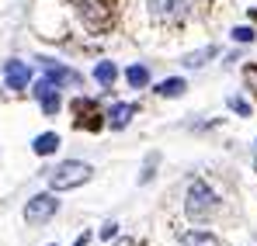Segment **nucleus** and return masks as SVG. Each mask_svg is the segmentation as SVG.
<instances>
[{
    "label": "nucleus",
    "mask_w": 257,
    "mask_h": 246,
    "mask_svg": "<svg viewBox=\"0 0 257 246\" xmlns=\"http://www.w3.org/2000/svg\"><path fill=\"white\" fill-rule=\"evenodd\" d=\"M118 246H136V243H118Z\"/></svg>",
    "instance_id": "4be33fe9"
},
{
    "label": "nucleus",
    "mask_w": 257,
    "mask_h": 246,
    "mask_svg": "<svg viewBox=\"0 0 257 246\" xmlns=\"http://www.w3.org/2000/svg\"><path fill=\"white\" fill-rule=\"evenodd\" d=\"M136 111H139L136 104H115L104 118H108V125H111V128H125V125L136 118Z\"/></svg>",
    "instance_id": "1a4fd4ad"
},
{
    "label": "nucleus",
    "mask_w": 257,
    "mask_h": 246,
    "mask_svg": "<svg viewBox=\"0 0 257 246\" xmlns=\"http://www.w3.org/2000/svg\"><path fill=\"white\" fill-rule=\"evenodd\" d=\"M233 39L236 42H254V28H233Z\"/></svg>",
    "instance_id": "a211bd4d"
},
{
    "label": "nucleus",
    "mask_w": 257,
    "mask_h": 246,
    "mask_svg": "<svg viewBox=\"0 0 257 246\" xmlns=\"http://www.w3.org/2000/svg\"><path fill=\"white\" fill-rule=\"evenodd\" d=\"M59 149V135L56 132H42L39 139H35V153L39 156H49V153H56Z\"/></svg>",
    "instance_id": "ddd939ff"
},
{
    "label": "nucleus",
    "mask_w": 257,
    "mask_h": 246,
    "mask_svg": "<svg viewBox=\"0 0 257 246\" xmlns=\"http://www.w3.org/2000/svg\"><path fill=\"white\" fill-rule=\"evenodd\" d=\"M247 83H254V87H257V66H247Z\"/></svg>",
    "instance_id": "aec40b11"
},
{
    "label": "nucleus",
    "mask_w": 257,
    "mask_h": 246,
    "mask_svg": "<svg viewBox=\"0 0 257 246\" xmlns=\"http://www.w3.org/2000/svg\"><path fill=\"white\" fill-rule=\"evenodd\" d=\"M90 166L80 163V160H66V163H59L56 170H49V187L52 191H73V187H80L90 180Z\"/></svg>",
    "instance_id": "f257e3e1"
},
{
    "label": "nucleus",
    "mask_w": 257,
    "mask_h": 246,
    "mask_svg": "<svg viewBox=\"0 0 257 246\" xmlns=\"http://www.w3.org/2000/svg\"><path fill=\"white\" fill-rule=\"evenodd\" d=\"M115 232H118V225H115V222H108V225H104V229H101V239H111V236H115Z\"/></svg>",
    "instance_id": "6ab92c4d"
},
{
    "label": "nucleus",
    "mask_w": 257,
    "mask_h": 246,
    "mask_svg": "<svg viewBox=\"0 0 257 246\" xmlns=\"http://www.w3.org/2000/svg\"><path fill=\"white\" fill-rule=\"evenodd\" d=\"M87 243H90V236H87V232H84V236H80V239H77V243H73V246H87Z\"/></svg>",
    "instance_id": "412c9836"
},
{
    "label": "nucleus",
    "mask_w": 257,
    "mask_h": 246,
    "mask_svg": "<svg viewBox=\"0 0 257 246\" xmlns=\"http://www.w3.org/2000/svg\"><path fill=\"white\" fill-rule=\"evenodd\" d=\"M215 52H219V49H215V45H205V49H198V52H188V56H184V59H181V63H184V66H188V70H198V66H205V63H209V59H212Z\"/></svg>",
    "instance_id": "9d476101"
},
{
    "label": "nucleus",
    "mask_w": 257,
    "mask_h": 246,
    "mask_svg": "<svg viewBox=\"0 0 257 246\" xmlns=\"http://www.w3.org/2000/svg\"><path fill=\"white\" fill-rule=\"evenodd\" d=\"M177 239H181V246H219L212 232H181Z\"/></svg>",
    "instance_id": "f8f14e48"
},
{
    "label": "nucleus",
    "mask_w": 257,
    "mask_h": 246,
    "mask_svg": "<svg viewBox=\"0 0 257 246\" xmlns=\"http://www.w3.org/2000/svg\"><path fill=\"white\" fill-rule=\"evenodd\" d=\"M215 208H219V198H215V191L205 184V180H195L191 187H188V201H184V211L191 215V218H209Z\"/></svg>",
    "instance_id": "f03ea898"
},
{
    "label": "nucleus",
    "mask_w": 257,
    "mask_h": 246,
    "mask_svg": "<svg viewBox=\"0 0 257 246\" xmlns=\"http://www.w3.org/2000/svg\"><path fill=\"white\" fill-rule=\"evenodd\" d=\"M73 111H77V128H87V132H97V128H101V118H104V115H101V111H97V104H94V101H84V97H80V101H77V104H73Z\"/></svg>",
    "instance_id": "0eeeda50"
},
{
    "label": "nucleus",
    "mask_w": 257,
    "mask_h": 246,
    "mask_svg": "<svg viewBox=\"0 0 257 246\" xmlns=\"http://www.w3.org/2000/svg\"><path fill=\"white\" fill-rule=\"evenodd\" d=\"M4 77H7V87H11V90H25V87H28V77H32V70H28V63L11 59V63L4 66Z\"/></svg>",
    "instance_id": "6e6552de"
},
{
    "label": "nucleus",
    "mask_w": 257,
    "mask_h": 246,
    "mask_svg": "<svg viewBox=\"0 0 257 246\" xmlns=\"http://www.w3.org/2000/svg\"><path fill=\"white\" fill-rule=\"evenodd\" d=\"M56 208H59V201H56L52 194H39V198H32V201H28L25 218H28L32 225H42V222H49V218L56 215Z\"/></svg>",
    "instance_id": "39448f33"
},
{
    "label": "nucleus",
    "mask_w": 257,
    "mask_h": 246,
    "mask_svg": "<svg viewBox=\"0 0 257 246\" xmlns=\"http://www.w3.org/2000/svg\"><path fill=\"white\" fill-rule=\"evenodd\" d=\"M45 66V80L52 83L56 90L59 87H77V83H84V77L77 73V70H66V66H59V63H52V59H39Z\"/></svg>",
    "instance_id": "423d86ee"
},
{
    "label": "nucleus",
    "mask_w": 257,
    "mask_h": 246,
    "mask_svg": "<svg viewBox=\"0 0 257 246\" xmlns=\"http://www.w3.org/2000/svg\"><path fill=\"white\" fill-rule=\"evenodd\" d=\"M125 80L132 83V87H146V83H150V70H146V66H128Z\"/></svg>",
    "instance_id": "2eb2a0df"
},
{
    "label": "nucleus",
    "mask_w": 257,
    "mask_h": 246,
    "mask_svg": "<svg viewBox=\"0 0 257 246\" xmlns=\"http://www.w3.org/2000/svg\"><path fill=\"white\" fill-rule=\"evenodd\" d=\"M184 90H188V83L181 80V77H171V80H164L160 87H157V94H160V97H181Z\"/></svg>",
    "instance_id": "4468645a"
},
{
    "label": "nucleus",
    "mask_w": 257,
    "mask_h": 246,
    "mask_svg": "<svg viewBox=\"0 0 257 246\" xmlns=\"http://www.w3.org/2000/svg\"><path fill=\"white\" fill-rule=\"evenodd\" d=\"M39 101H42V111H45V115H56V111H59V104H63V101H59V94H56V87H52V90H45Z\"/></svg>",
    "instance_id": "dca6fc26"
},
{
    "label": "nucleus",
    "mask_w": 257,
    "mask_h": 246,
    "mask_svg": "<svg viewBox=\"0 0 257 246\" xmlns=\"http://www.w3.org/2000/svg\"><path fill=\"white\" fill-rule=\"evenodd\" d=\"M150 4V14L160 21V25H177L188 18V0H146Z\"/></svg>",
    "instance_id": "7ed1b4c3"
},
{
    "label": "nucleus",
    "mask_w": 257,
    "mask_h": 246,
    "mask_svg": "<svg viewBox=\"0 0 257 246\" xmlns=\"http://www.w3.org/2000/svg\"><path fill=\"white\" fill-rule=\"evenodd\" d=\"M73 4H77L80 18H84L90 28H104L108 18H111V4L115 0H73Z\"/></svg>",
    "instance_id": "20e7f679"
},
{
    "label": "nucleus",
    "mask_w": 257,
    "mask_h": 246,
    "mask_svg": "<svg viewBox=\"0 0 257 246\" xmlns=\"http://www.w3.org/2000/svg\"><path fill=\"white\" fill-rule=\"evenodd\" d=\"M254 149H257V146H254Z\"/></svg>",
    "instance_id": "5701e85b"
},
{
    "label": "nucleus",
    "mask_w": 257,
    "mask_h": 246,
    "mask_svg": "<svg viewBox=\"0 0 257 246\" xmlns=\"http://www.w3.org/2000/svg\"><path fill=\"white\" fill-rule=\"evenodd\" d=\"M94 80L101 83V87H115V80H118V66H115V63H97Z\"/></svg>",
    "instance_id": "9b49d317"
},
{
    "label": "nucleus",
    "mask_w": 257,
    "mask_h": 246,
    "mask_svg": "<svg viewBox=\"0 0 257 246\" xmlns=\"http://www.w3.org/2000/svg\"><path fill=\"white\" fill-rule=\"evenodd\" d=\"M229 108H233V111H236V115H243V118H247V115H250V104H247V101H243V97H229Z\"/></svg>",
    "instance_id": "f3484780"
}]
</instances>
